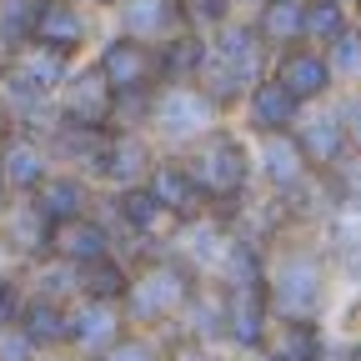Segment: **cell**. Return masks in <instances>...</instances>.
Wrapping results in <instances>:
<instances>
[{
  "mask_svg": "<svg viewBox=\"0 0 361 361\" xmlns=\"http://www.w3.org/2000/svg\"><path fill=\"white\" fill-rule=\"evenodd\" d=\"M191 306V271L176 261H156L141 276H130L126 296H121V316L130 322H166V316Z\"/></svg>",
  "mask_w": 361,
  "mask_h": 361,
  "instance_id": "obj_1",
  "label": "cell"
},
{
  "mask_svg": "<svg viewBox=\"0 0 361 361\" xmlns=\"http://www.w3.org/2000/svg\"><path fill=\"white\" fill-rule=\"evenodd\" d=\"M191 176H196L201 196H216V201L236 196L246 186V176H251L241 141H231V135H211V141L201 146V156H196V166H191Z\"/></svg>",
  "mask_w": 361,
  "mask_h": 361,
  "instance_id": "obj_2",
  "label": "cell"
},
{
  "mask_svg": "<svg viewBox=\"0 0 361 361\" xmlns=\"http://www.w3.org/2000/svg\"><path fill=\"white\" fill-rule=\"evenodd\" d=\"M121 336H126V316H121V306H111V301H80V306H71L66 346H75L80 361H101Z\"/></svg>",
  "mask_w": 361,
  "mask_h": 361,
  "instance_id": "obj_3",
  "label": "cell"
},
{
  "mask_svg": "<svg viewBox=\"0 0 361 361\" xmlns=\"http://www.w3.org/2000/svg\"><path fill=\"white\" fill-rule=\"evenodd\" d=\"M271 306L286 322H311V311L322 306V266L311 256H286L276 281H271Z\"/></svg>",
  "mask_w": 361,
  "mask_h": 361,
  "instance_id": "obj_4",
  "label": "cell"
},
{
  "mask_svg": "<svg viewBox=\"0 0 361 361\" xmlns=\"http://www.w3.org/2000/svg\"><path fill=\"white\" fill-rule=\"evenodd\" d=\"M45 256H56L61 266L80 271V266H90V261H106V256H111V231H106L101 221H90V216L66 221V226H56V231H51V251H45Z\"/></svg>",
  "mask_w": 361,
  "mask_h": 361,
  "instance_id": "obj_5",
  "label": "cell"
},
{
  "mask_svg": "<svg viewBox=\"0 0 361 361\" xmlns=\"http://www.w3.org/2000/svg\"><path fill=\"white\" fill-rule=\"evenodd\" d=\"M45 176H51V161H45V151L35 141H25V135H6V141H0V180H6L11 196L30 201Z\"/></svg>",
  "mask_w": 361,
  "mask_h": 361,
  "instance_id": "obj_6",
  "label": "cell"
},
{
  "mask_svg": "<svg viewBox=\"0 0 361 361\" xmlns=\"http://www.w3.org/2000/svg\"><path fill=\"white\" fill-rule=\"evenodd\" d=\"M146 191L156 196V206H161L166 216H196L201 201H206L201 186H196V176H191V166H180V161H161V166H151Z\"/></svg>",
  "mask_w": 361,
  "mask_h": 361,
  "instance_id": "obj_7",
  "label": "cell"
},
{
  "mask_svg": "<svg viewBox=\"0 0 361 361\" xmlns=\"http://www.w3.org/2000/svg\"><path fill=\"white\" fill-rule=\"evenodd\" d=\"M30 206H35V216L56 231V226L85 216L90 191H85V180H80V176H45V180H40V191L30 196Z\"/></svg>",
  "mask_w": 361,
  "mask_h": 361,
  "instance_id": "obj_8",
  "label": "cell"
},
{
  "mask_svg": "<svg viewBox=\"0 0 361 361\" xmlns=\"http://www.w3.org/2000/svg\"><path fill=\"white\" fill-rule=\"evenodd\" d=\"M221 316H226V336L236 346H261L266 341V291L261 286H236L221 301Z\"/></svg>",
  "mask_w": 361,
  "mask_h": 361,
  "instance_id": "obj_9",
  "label": "cell"
},
{
  "mask_svg": "<svg viewBox=\"0 0 361 361\" xmlns=\"http://www.w3.org/2000/svg\"><path fill=\"white\" fill-rule=\"evenodd\" d=\"M156 75V61L141 51V45H130V40H116L106 61H101V80L111 96H130V90H146Z\"/></svg>",
  "mask_w": 361,
  "mask_h": 361,
  "instance_id": "obj_10",
  "label": "cell"
},
{
  "mask_svg": "<svg viewBox=\"0 0 361 361\" xmlns=\"http://www.w3.org/2000/svg\"><path fill=\"white\" fill-rule=\"evenodd\" d=\"M151 151H146V141H135V135H116V141H106V151H101V161H96V171L106 176V180H116L121 191H130V186H141V180L151 176Z\"/></svg>",
  "mask_w": 361,
  "mask_h": 361,
  "instance_id": "obj_11",
  "label": "cell"
},
{
  "mask_svg": "<svg viewBox=\"0 0 361 361\" xmlns=\"http://www.w3.org/2000/svg\"><path fill=\"white\" fill-rule=\"evenodd\" d=\"M35 351L45 346H66V326H71V306L66 301H51V296H25L20 306V322H16Z\"/></svg>",
  "mask_w": 361,
  "mask_h": 361,
  "instance_id": "obj_12",
  "label": "cell"
},
{
  "mask_svg": "<svg viewBox=\"0 0 361 361\" xmlns=\"http://www.w3.org/2000/svg\"><path fill=\"white\" fill-rule=\"evenodd\" d=\"M156 121L171 135H196L201 126H211V96H201V90H191V85H176V90L161 96Z\"/></svg>",
  "mask_w": 361,
  "mask_h": 361,
  "instance_id": "obj_13",
  "label": "cell"
},
{
  "mask_svg": "<svg viewBox=\"0 0 361 361\" xmlns=\"http://www.w3.org/2000/svg\"><path fill=\"white\" fill-rule=\"evenodd\" d=\"M326 80H331V66L316 56V51H291V56L281 61V71H276V85H281V90H291L296 101L322 96Z\"/></svg>",
  "mask_w": 361,
  "mask_h": 361,
  "instance_id": "obj_14",
  "label": "cell"
},
{
  "mask_svg": "<svg viewBox=\"0 0 361 361\" xmlns=\"http://www.w3.org/2000/svg\"><path fill=\"white\" fill-rule=\"evenodd\" d=\"M80 35H85V20H80V11H71V6H45V16L35 20V40L45 45V51H56V56L75 51Z\"/></svg>",
  "mask_w": 361,
  "mask_h": 361,
  "instance_id": "obj_15",
  "label": "cell"
},
{
  "mask_svg": "<svg viewBox=\"0 0 361 361\" xmlns=\"http://www.w3.org/2000/svg\"><path fill=\"white\" fill-rule=\"evenodd\" d=\"M296 96H291V90H281L276 80H266V85H256L251 90V121L261 126V130H271V135H276V130H286L291 121H296Z\"/></svg>",
  "mask_w": 361,
  "mask_h": 361,
  "instance_id": "obj_16",
  "label": "cell"
},
{
  "mask_svg": "<svg viewBox=\"0 0 361 361\" xmlns=\"http://www.w3.org/2000/svg\"><path fill=\"white\" fill-rule=\"evenodd\" d=\"M6 221V246L25 251V256H40V251H51V226H45L35 216V206H11V216H0Z\"/></svg>",
  "mask_w": 361,
  "mask_h": 361,
  "instance_id": "obj_17",
  "label": "cell"
},
{
  "mask_svg": "<svg viewBox=\"0 0 361 361\" xmlns=\"http://www.w3.org/2000/svg\"><path fill=\"white\" fill-rule=\"evenodd\" d=\"M301 25H306V0H266L256 35L271 40V45H286V40L301 35Z\"/></svg>",
  "mask_w": 361,
  "mask_h": 361,
  "instance_id": "obj_18",
  "label": "cell"
},
{
  "mask_svg": "<svg viewBox=\"0 0 361 361\" xmlns=\"http://www.w3.org/2000/svg\"><path fill=\"white\" fill-rule=\"evenodd\" d=\"M341 146H346V130H341V121H311V126L296 135V151H301V161H322V166H331V161L341 156Z\"/></svg>",
  "mask_w": 361,
  "mask_h": 361,
  "instance_id": "obj_19",
  "label": "cell"
},
{
  "mask_svg": "<svg viewBox=\"0 0 361 361\" xmlns=\"http://www.w3.org/2000/svg\"><path fill=\"white\" fill-rule=\"evenodd\" d=\"M116 211H121V226H126V231H135V236H151L156 226H161V216H166L146 186L121 191V196H116Z\"/></svg>",
  "mask_w": 361,
  "mask_h": 361,
  "instance_id": "obj_20",
  "label": "cell"
},
{
  "mask_svg": "<svg viewBox=\"0 0 361 361\" xmlns=\"http://www.w3.org/2000/svg\"><path fill=\"white\" fill-rule=\"evenodd\" d=\"M271 361H322V331L311 322H286L281 346L271 351Z\"/></svg>",
  "mask_w": 361,
  "mask_h": 361,
  "instance_id": "obj_21",
  "label": "cell"
},
{
  "mask_svg": "<svg viewBox=\"0 0 361 361\" xmlns=\"http://www.w3.org/2000/svg\"><path fill=\"white\" fill-rule=\"evenodd\" d=\"M301 171H306V161H301L296 141H286V135H271V141H266V176L276 180V186H296Z\"/></svg>",
  "mask_w": 361,
  "mask_h": 361,
  "instance_id": "obj_22",
  "label": "cell"
},
{
  "mask_svg": "<svg viewBox=\"0 0 361 361\" xmlns=\"http://www.w3.org/2000/svg\"><path fill=\"white\" fill-rule=\"evenodd\" d=\"M301 35H311V40H341L346 35V16H341V6L336 0H311L306 6V25H301Z\"/></svg>",
  "mask_w": 361,
  "mask_h": 361,
  "instance_id": "obj_23",
  "label": "cell"
},
{
  "mask_svg": "<svg viewBox=\"0 0 361 361\" xmlns=\"http://www.w3.org/2000/svg\"><path fill=\"white\" fill-rule=\"evenodd\" d=\"M171 6H176V0H130V6H126V25L135 35H156V30L171 25V16H176Z\"/></svg>",
  "mask_w": 361,
  "mask_h": 361,
  "instance_id": "obj_24",
  "label": "cell"
},
{
  "mask_svg": "<svg viewBox=\"0 0 361 361\" xmlns=\"http://www.w3.org/2000/svg\"><path fill=\"white\" fill-rule=\"evenodd\" d=\"M101 361H166V351H156L146 336H121Z\"/></svg>",
  "mask_w": 361,
  "mask_h": 361,
  "instance_id": "obj_25",
  "label": "cell"
},
{
  "mask_svg": "<svg viewBox=\"0 0 361 361\" xmlns=\"http://www.w3.org/2000/svg\"><path fill=\"white\" fill-rule=\"evenodd\" d=\"M0 361H40V351L20 326H0Z\"/></svg>",
  "mask_w": 361,
  "mask_h": 361,
  "instance_id": "obj_26",
  "label": "cell"
},
{
  "mask_svg": "<svg viewBox=\"0 0 361 361\" xmlns=\"http://www.w3.org/2000/svg\"><path fill=\"white\" fill-rule=\"evenodd\" d=\"M20 306H25V291H20V281L0 271V326H16V322H20Z\"/></svg>",
  "mask_w": 361,
  "mask_h": 361,
  "instance_id": "obj_27",
  "label": "cell"
},
{
  "mask_svg": "<svg viewBox=\"0 0 361 361\" xmlns=\"http://www.w3.org/2000/svg\"><path fill=\"white\" fill-rule=\"evenodd\" d=\"M326 66H336L341 75H361V40H356V35L331 40V61H326Z\"/></svg>",
  "mask_w": 361,
  "mask_h": 361,
  "instance_id": "obj_28",
  "label": "cell"
},
{
  "mask_svg": "<svg viewBox=\"0 0 361 361\" xmlns=\"http://www.w3.org/2000/svg\"><path fill=\"white\" fill-rule=\"evenodd\" d=\"M6 201H11V191H6V180H0V216H6Z\"/></svg>",
  "mask_w": 361,
  "mask_h": 361,
  "instance_id": "obj_29",
  "label": "cell"
},
{
  "mask_svg": "<svg viewBox=\"0 0 361 361\" xmlns=\"http://www.w3.org/2000/svg\"><path fill=\"white\" fill-rule=\"evenodd\" d=\"M0 141H6V111H0Z\"/></svg>",
  "mask_w": 361,
  "mask_h": 361,
  "instance_id": "obj_30",
  "label": "cell"
},
{
  "mask_svg": "<svg viewBox=\"0 0 361 361\" xmlns=\"http://www.w3.org/2000/svg\"><path fill=\"white\" fill-rule=\"evenodd\" d=\"M356 361H361V346H356Z\"/></svg>",
  "mask_w": 361,
  "mask_h": 361,
  "instance_id": "obj_31",
  "label": "cell"
}]
</instances>
